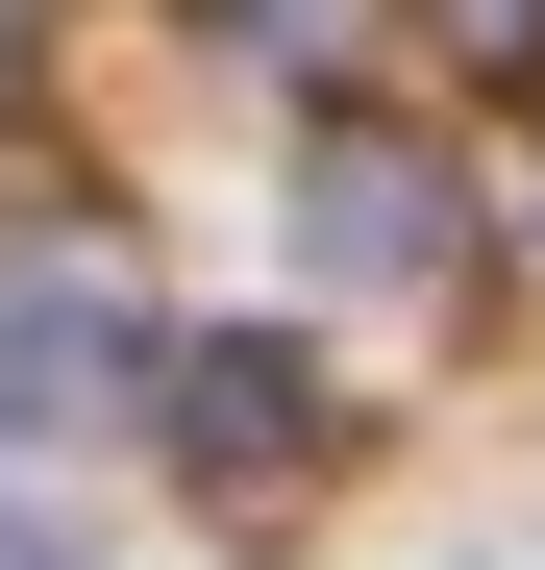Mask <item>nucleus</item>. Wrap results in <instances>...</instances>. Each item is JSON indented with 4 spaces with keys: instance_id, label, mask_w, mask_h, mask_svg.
Here are the masks:
<instances>
[{
    "instance_id": "1",
    "label": "nucleus",
    "mask_w": 545,
    "mask_h": 570,
    "mask_svg": "<svg viewBox=\"0 0 545 570\" xmlns=\"http://www.w3.org/2000/svg\"><path fill=\"white\" fill-rule=\"evenodd\" d=\"M149 446L199 471L224 521H272V497H323V471H347V397H323L298 323H199V347H149Z\"/></svg>"
},
{
    "instance_id": "2",
    "label": "nucleus",
    "mask_w": 545,
    "mask_h": 570,
    "mask_svg": "<svg viewBox=\"0 0 545 570\" xmlns=\"http://www.w3.org/2000/svg\"><path fill=\"white\" fill-rule=\"evenodd\" d=\"M298 248L347 273V298H446V273H472V174H446L422 125H323L298 149Z\"/></svg>"
},
{
    "instance_id": "3",
    "label": "nucleus",
    "mask_w": 545,
    "mask_h": 570,
    "mask_svg": "<svg viewBox=\"0 0 545 570\" xmlns=\"http://www.w3.org/2000/svg\"><path fill=\"white\" fill-rule=\"evenodd\" d=\"M149 397V298L125 273H0V446H75V422H125Z\"/></svg>"
},
{
    "instance_id": "4",
    "label": "nucleus",
    "mask_w": 545,
    "mask_h": 570,
    "mask_svg": "<svg viewBox=\"0 0 545 570\" xmlns=\"http://www.w3.org/2000/svg\"><path fill=\"white\" fill-rule=\"evenodd\" d=\"M199 26L272 50V75H347V50H373V0H199Z\"/></svg>"
},
{
    "instance_id": "5",
    "label": "nucleus",
    "mask_w": 545,
    "mask_h": 570,
    "mask_svg": "<svg viewBox=\"0 0 545 570\" xmlns=\"http://www.w3.org/2000/svg\"><path fill=\"white\" fill-rule=\"evenodd\" d=\"M0 570H50V546H0Z\"/></svg>"
}]
</instances>
